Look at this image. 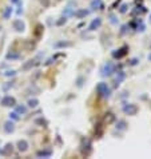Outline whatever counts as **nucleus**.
I'll return each instance as SVG.
<instances>
[{"instance_id":"6ab92c4d","label":"nucleus","mask_w":151,"mask_h":159,"mask_svg":"<svg viewBox=\"0 0 151 159\" xmlns=\"http://www.w3.org/2000/svg\"><path fill=\"white\" fill-rule=\"evenodd\" d=\"M50 155H51V151H46V152L40 151V152H38V157H50Z\"/></svg>"},{"instance_id":"f03ea898","label":"nucleus","mask_w":151,"mask_h":159,"mask_svg":"<svg viewBox=\"0 0 151 159\" xmlns=\"http://www.w3.org/2000/svg\"><path fill=\"white\" fill-rule=\"evenodd\" d=\"M114 72H115V67H114L112 63H110V61L104 63L103 66H102V68H100V74H102V76H104V78L111 76Z\"/></svg>"},{"instance_id":"1a4fd4ad","label":"nucleus","mask_w":151,"mask_h":159,"mask_svg":"<svg viewBox=\"0 0 151 159\" xmlns=\"http://www.w3.org/2000/svg\"><path fill=\"white\" fill-rule=\"evenodd\" d=\"M87 15H88V11H86V10H78L74 12V16L78 17V19H82V17L87 16Z\"/></svg>"},{"instance_id":"7ed1b4c3","label":"nucleus","mask_w":151,"mask_h":159,"mask_svg":"<svg viewBox=\"0 0 151 159\" xmlns=\"http://www.w3.org/2000/svg\"><path fill=\"white\" fill-rule=\"evenodd\" d=\"M123 112L126 114V115L134 116V115H136V112H138V106L134 104V103H128V104H126L123 107Z\"/></svg>"},{"instance_id":"4be33fe9","label":"nucleus","mask_w":151,"mask_h":159,"mask_svg":"<svg viewBox=\"0 0 151 159\" xmlns=\"http://www.w3.org/2000/svg\"><path fill=\"white\" fill-rule=\"evenodd\" d=\"M15 74H16L15 71H8V72H7L6 75H7V76H10V75H11V76H14V75H15Z\"/></svg>"},{"instance_id":"2eb2a0df","label":"nucleus","mask_w":151,"mask_h":159,"mask_svg":"<svg viewBox=\"0 0 151 159\" xmlns=\"http://www.w3.org/2000/svg\"><path fill=\"white\" fill-rule=\"evenodd\" d=\"M124 78H126V75H124L123 71H121V72L118 74V76H117V84H119L122 80H124Z\"/></svg>"},{"instance_id":"393cba45","label":"nucleus","mask_w":151,"mask_h":159,"mask_svg":"<svg viewBox=\"0 0 151 159\" xmlns=\"http://www.w3.org/2000/svg\"><path fill=\"white\" fill-rule=\"evenodd\" d=\"M149 60H151V55H149Z\"/></svg>"},{"instance_id":"f3484780","label":"nucleus","mask_w":151,"mask_h":159,"mask_svg":"<svg viewBox=\"0 0 151 159\" xmlns=\"http://www.w3.org/2000/svg\"><path fill=\"white\" fill-rule=\"evenodd\" d=\"M32 66H34V60H28V63H25L23 66V70H24V71H27V70H30Z\"/></svg>"},{"instance_id":"6e6552de","label":"nucleus","mask_w":151,"mask_h":159,"mask_svg":"<svg viewBox=\"0 0 151 159\" xmlns=\"http://www.w3.org/2000/svg\"><path fill=\"white\" fill-rule=\"evenodd\" d=\"M4 131H6L7 134H11V132H14L15 131V123L11 122V120L6 122V123H4Z\"/></svg>"},{"instance_id":"f8f14e48","label":"nucleus","mask_w":151,"mask_h":159,"mask_svg":"<svg viewBox=\"0 0 151 159\" xmlns=\"http://www.w3.org/2000/svg\"><path fill=\"white\" fill-rule=\"evenodd\" d=\"M117 129H119V130H126V129H127V123L124 122V120H118Z\"/></svg>"},{"instance_id":"dca6fc26","label":"nucleus","mask_w":151,"mask_h":159,"mask_svg":"<svg viewBox=\"0 0 151 159\" xmlns=\"http://www.w3.org/2000/svg\"><path fill=\"white\" fill-rule=\"evenodd\" d=\"M16 112L25 114V112H27V107H25V106H19V107H16Z\"/></svg>"},{"instance_id":"423d86ee","label":"nucleus","mask_w":151,"mask_h":159,"mask_svg":"<svg viewBox=\"0 0 151 159\" xmlns=\"http://www.w3.org/2000/svg\"><path fill=\"white\" fill-rule=\"evenodd\" d=\"M12 27H14L16 32H23L25 30V24H24V21H21L20 19H16V20H14V23H12Z\"/></svg>"},{"instance_id":"39448f33","label":"nucleus","mask_w":151,"mask_h":159,"mask_svg":"<svg viewBox=\"0 0 151 159\" xmlns=\"http://www.w3.org/2000/svg\"><path fill=\"white\" fill-rule=\"evenodd\" d=\"M102 23H103V21H102V17H95V19L90 23V25H88V31H91V32H92V31L100 28Z\"/></svg>"},{"instance_id":"9b49d317","label":"nucleus","mask_w":151,"mask_h":159,"mask_svg":"<svg viewBox=\"0 0 151 159\" xmlns=\"http://www.w3.org/2000/svg\"><path fill=\"white\" fill-rule=\"evenodd\" d=\"M27 104H28V107H30V108H36L38 106H39V100H38V99H35V98H34V99H30Z\"/></svg>"},{"instance_id":"9d476101","label":"nucleus","mask_w":151,"mask_h":159,"mask_svg":"<svg viewBox=\"0 0 151 159\" xmlns=\"http://www.w3.org/2000/svg\"><path fill=\"white\" fill-rule=\"evenodd\" d=\"M102 7H103L102 0H94V2L91 3V8H92V10H100Z\"/></svg>"},{"instance_id":"412c9836","label":"nucleus","mask_w":151,"mask_h":159,"mask_svg":"<svg viewBox=\"0 0 151 159\" xmlns=\"http://www.w3.org/2000/svg\"><path fill=\"white\" fill-rule=\"evenodd\" d=\"M11 116H12V119H15V120H17V119H19V115H17V112H12Z\"/></svg>"},{"instance_id":"aec40b11","label":"nucleus","mask_w":151,"mask_h":159,"mask_svg":"<svg viewBox=\"0 0 151 159\" xmlns=\"http://www.w3.org/2000/svg\"><path fill=\"white\" fill-rule=\"evenodd\" d=\"M40 3L43 4V6H44V7H47V6H48V4H50V0H40Z\"/></svg>"},{"instance_id":"ddd939ff","label":"nucleus","mask_w":151,"mask_h":159,"mask_svg":"<svg viewBox=\"0 0 151 159\" xmlns=\"http://www.w3.org/2000/svg\"><path fill=\"white\" fill-rule=\"evenodd\" d=\"M12 15V7H7L6 11H4V19H10V16Z\"/></svg>"},{"instance_id":"b1692460","label":"nucleus","mask_w":151,"mask_h":159,"mask_svg":"<svg viewBox=\"0 0 151 159\" xmlns=\"http://www.w3.org/2000/svg\"><path fill=\"white\" fill-rule=\"evenodd\" d=\"M12 2H14V3H16V2H19V0H12Z\"/></svg>"},{"instance_id":"a211bd4d","label":"nucleus","mask_w":151,"mask_h":159,"mask_svg":"<svg viewBox=\"0 0 151 159\" xmlns=\"http://www.w3.org/2000/svg\"><path fill=\"white\" fill-rule=\"evenodd\" d=\"M74 12H75V11H74V8L68 6L67 8H66V11L63 12V14H64V15H72V14H74Z\"/></svg>"},{"instance_id":"20e7f679","label":"nucleus","mask_w":151,"mask_h":159,"mask_svg":"<svg viewBox=\"0 0 151 159\" xmlns=\"http://www.w3.org/2000/svg\"><path fill=\"white\" fill-rule=\"evenodd\" d=\"M2 106H4V107H15L16 106V99L14 98V96H4V98L2 99Z\"/></svg>"},{"instance_id":"0eeeda50","label":"nucleus","mask_w":151,"mask_h":159,"mask_svg":"<svg viewBox=\"0 0 151 159\" xmlns=\"http://www.w3.org/2000/svg\"><path fill=\"white\" fill-rule=\"evenodd\" d=\"M16 146H17V150H19L20 152H25V151H27V150H28V147H30L28 142H27V140H24V139L19 140Z\"/></svg>"},{"instance_id":"4468645a","label":"nucleus","mask_w":151,"mask_h":159,"mask_svg":"<svg viewBox=\"0 0 151 159\" xmlns=\"http://www.w3.org/2000/svg\"><path fill=\"white\" fill-rule=\"evenodd\" d=\"M12 147H14V146H12L11 143L6 144V151H3L2 154H3V155H8V154H10V152H12Z\"/></svg>"},{"instance_id":"f257e3e1","label":"nucleus","mask_w":151,"mask_h":159,"mask_svg":"<svg viewBox=\"0 0 151 159\" xmlns=\"http://www.w3.org/2000/svg\"><path fill=\"white\" fill-rule=\"evenodd\" d=\"M96 92L99 94L100 98H103V99H108L110 96H111V88H110V86H108L106 82L98 83V86H96Z\"/></svg>"},{"instance_id":"5701e85b","label":"nucleus","mask_w":151,"mask_h":159,"mask_svg":"<svg viewBox=\"0 0 151 159\" xmlns=\"http://www.w3.org/2000/svg\"><path fill=\"white\" fill-rule=\"evenodd\" d=\"M121 12L123 14V12H126V6H122V8H121Z\"/></svg>"}]
</instances>
